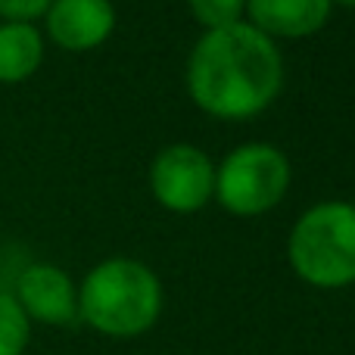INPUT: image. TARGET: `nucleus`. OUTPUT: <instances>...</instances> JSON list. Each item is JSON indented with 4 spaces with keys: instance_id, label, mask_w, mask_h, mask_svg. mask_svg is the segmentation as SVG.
<instances>
[{
    "instance_id": "7",
    "label": "nucleus",
    "mask_w": 355,
    "mask_h": 355,
    "mask_svg": "<svg viewBox=\"0 0 355 355\" xmlns=\"http://www.w3.org/2000/svg\"><path fill=\"white\" fill-rule=\"evenodd\" d=\"M47 35L62 50H94L116 28L112 0H53L44 12Z\"/></svg>"
},
{
    "instance_id": "1",
    "label": "nucleus",
    "mask_w": 355,
    "mask_h": 355,
    "mask_svg": "<svg viewBox=\"0 0 355 355\" xmlns=\"http://www.w3.org/2000/svg\"><path fill=\"white\" fill-rule=\"evenodd\" d=\"M284 85V56L275 37L250 22L206 28L187 60V91L215 119H250L268 110Z\"/></svg>"
},
{
    "instance_id": "12",
    "label": "nucleus",
    "mask_w": 355,
    "mask_h": 355,
    "mask_svg": "<svg viewBox=\"0 0 355 355\" xmlns=\"http://www.w3.org/2000/svg\"><path fill=\"white\" fill-rule=\"evenodd\" d=\"M53 0H0V16L3 22H31L44 16Z\"/></svg>"
},
{
    "instance_id": "6",
    "label": "nucleus",
    "mask_w": 355,
    "mask_h": 355,
    "mask_svg": "<svg viewBox=\"0 0 355 355\" xmlns=\"http://www.w3.org/2000/svg\"><path fill=\"white\" fill-rule=\"evenodd\" d=\"M31 324L66 327L78 321V287L75 281L50 262L25 265L16 277V287L10 290Z\"/></svg>"
},
{
    "instance_id": "13",
    "label": "nucleus",
    "mask_w": 355,
    "mask_h": 355,
    "mask_svg": "<svg viewBox=\"0 0 355 355\" xmlns=\"http://www.w3.org/2000/svg\"><path fill=\"white\" fill-rule=\"evenodd\" d=\"M331 3H346V6H355V0H331Z\"/></svg>"
},
{
    "instance_id": "3",
    "label": "nucleus",
    "mask_w": 355,
    "mask_h": 355,
    "mask_svg": "<svg viewBox=\"0 0 355 355\" xmlns=\"http://www.w3.org/2000/svg\"><path fill=\"white\" fill-rule=\"evenodd\" d=\"M287 259L306 284L340 290L355 284V202L324 200L296 218Z\"/></svg>"
},
{
    "instance_id": "4",
    "label": "nucleus",
    "mask_w": 355,
    "mask_h": 355,
    "mask_svg": "<svg viewBox=\"0 0 355 355\" xmlns=\"http://www.w3.org/2000/svg\"><path fill=\"white\" fill-rule=\"evenodd\" d=\"M290 187V159L275 144L250 141L215 166V200L234 215L275 209Z\"/></svg>"
},
{
    "instance_id": "2",
    "label": "nucleus",
    "mask_w": 355,
    "mask_h": 355,
    "mask_svg": "<svg viewBox=\"0 0 355 355\" xmlns=\"http://www.w3.org/2000/svg\"><path fill=\"white\" fill-rule=\"evenodd\" d=\"M162 281L147 262L112 256L97 262L78 287V318L112 340L147 334L162 315Z\"/></svg>"
},
{
    "instance_id": "11",
    "label": "nucleus",
    "mask_w": 355,
    "mask_h": 355,
    "mask_svg": "<svg viewBox=\"0 0 355 355\" xmlns=\"http://www.w3.org/2000/svg\"><path fill=\"white\" fill-rule=\"evenodd\" d=\"M190 12L206 28H221V25L240 22L246 10V0H187Z\"/></svg>"
},
{
    "instance_id": "10",
    "label": "nucleus",
    "mask_w": 355,
    "mask_h": 355,
    "mask_svg": "<svg viewBox=\"0 0 355 355\" xmlns=\"http://www.w3.org/2000/svg\"><path fill=\"white\" fill-rule=\"evenodd\" d=\"M31 343V321L10 290H0V355H25Z\"/></svg>"
},
{
    "instance_id": "9",
    "label": "nucleus",
    "mask_w": 355,
    "mask_h": 355,
    "mask_svg": "<svg viewBox=\"0 0 355 355\" xmlns=\"http://www.w3.org/2000/svg\"><path fill=\"white\" fill-rule=\"evenodd\" d=\"M44 62V35L35 22H0V85L31 78Z\"/></svg>"
},
{
    "instance_id": "5",
    "label": "nucleus",
    "mask_w": 355,
    "mask_h": 355,
    "mask_svg": "<svg viewBox=\"0 0 355 355\" xmlns=\"http://www.w3.org/2000/svg\"><path fill=\"white\" fill-rule=\"evenodd\" d=\"M150 190L172 212H196L215 196V162L193 144H168L153 156Z\"/></svg>"
},
{
    "instance_id": "8",
    "label": "nucleus",
    "mask_w": 355,
    "mask_h": 355,
    "mask_svg": "<svg viewBox=\"0 0 355 355\" xmlns=\"http://www.w3.org/2000/svg\"><path fill=\"white\" fill-rule=\"evenodd\" d=\"M331 10V0H246L243 12L268 37H306L324 28Z\"/></svg>"
}]
</instances>
